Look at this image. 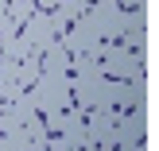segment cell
<instances>
[{"label": "cell", "instance_id": "9c48e42d", "mask_svg": "<svg viewBox=\"0 0 159 151\" xmlns=\"http://www.w3.org/2000/svg\"><path fill=\"white\" fill-rule=\"evenodd\" d=\"M31 16H35V0H8V20L16 27H23Z\"/></svg>", "mask_w": 159, "mask_h": 151}, {"label": "cell", "instance_id": "8992f818", "mask_svg": "<svg viewBox=\"0 0 159 151\" xmlns=\"http://www.w3.org/2000/svg\"><path fill=\"white\" fill-rule=\"evenodd\" d=\"M70 78H105V66L93 54H74L70 58Z\"/></svg>", "mask_w": 159, "mask_h": 151}, {"label": "cell", "instance_id": "ac0fdd59", "mask_svg": "<svg viewBox=\"0 0 159 151\" xmlns=\"http://www.w3.org/2000/svg\"><path fill=\"white\" fill-rule=\"evenodd\" d=\"M0 4H8V0H0Z\"/></svg>", "mask_w": 159, "mask_h": 151}, {"label": "cell", "instance_id": "5b68a950", "mask_svg": "<svg viewBox=\"0 0 159 151\" xmlns=\"http://www.w3.org/2000/svg\"><path fill=\"white\" fill-rule=\"evenodd\" d=\"M39 66H43V74H54V78H70V54L62 51L58 43H54V47H47V51H43Z\"/></svg>", "mask_w": 159, "mask_h": 151}, {"label": "cell", "instance_id": "277c9868", "mask_svg": "<svg viewBox=\"0 0 159 151\" xmlns=\"http://www.w3.org/2000/svg\"><path fill=\"white\" fill-rule=\"evenodd\" d=\"M20 39H27L39 54H43L47 47H54V43H58V35H54V20H51V12H39V8H35V16L20 27Z\"/></svg>", "mask_w": 159, "mask_h": 151}, {"label": "cell", "instance_id": "5bb4252c", "mask_svg": "<svg viewBox=\"0 0 159 151\" xmlns=\"http://www.w3.org/2000/svg\"><path fill=\"white\" fill-rule=\"evenodd\" d=\"M16 66H20V62H12L8 54H0V82H16Z\"/></svg>", "mask_w": 159, "mask_h": 151}, {"label": "cell", "instance_id": "4fadbf2b", "mask_svg": "<svg viewBox=\"0 0 159 151\" xmlns=\"http://www.w3.org/2000/svg\"><path fill=\"white\" fill-rule=\"evenodd\" d=\"M20 93H23V85H20V82H0V101H4V105H12Z\"/></svg>", "mask_w": 159, "mask_h": 151}, {"label": "cell", "instance_id": "9a60e30c", "mask_svg": "<svg viewBox=\"0 0 159 151\" xmlns=\"http://www.w3.org/2000/svg\"><path fill=\"white\" fill-rule=\"evenodd\" d=\"M113 151H148V147H144V144H116Z\"/></svg>", "mask_w": 159, "mask_h": 151}, {"label": "cell", "instance_id": "7a4b0ae2", "mask_svg": "<svg viewBox=\"0 0 159 151\" xmlns=\"http://www.w3.org/2000/svg\"><path fill=\"white\" fill-rule=\"evenodd\" d=\"M101 66H105V78H116V82H128V78L144 74V58L132 54V51H124L120 43H105Z\"/></svg>", "mask_w": 159, "mask_h": 151}, {"label": "cell", "instance_id": "3957f363", "mask_svg": "<svg viewBox=\"0 0 159 151\" xmlns=\"http://www.w3.org/2000/svg\"><path fill=\"white\" fill-rule=\"evenodd\" d=\"M148 136V109H132V113H120V120L109 132V144H144Z\"/></svg>", "mask_w": 159, "mask_h": 151}, {"label": "cell", "instance_id": "8fae6325", "mask_svg": "<svg viewBox=\"0 0 159 151\" xmlns=\"http://www.w3.org/2000/svg\"><path fill=\"white\" fill-rule=\"evenodd\" d=\"M116 43L124 47V51H132V54H140V58H148V43H144V31H124Z\"/></svg>", "mask_w": 159, "mask_h": 151}, {"label": "cell", "instance_id": "7c38bea8", "mask_svg": "<svg viewBox=\"0 0 159 151\" xmlns=\"http://www.w3.org/2000/svg\"><path fill=\"white\" fill-rule=\"evenodd\" d=\"M23 132H27L31 140H47V136H51V132H47V124H43V116H39V113L23 120Z\"/></svg>", "mask_w": 159, "mask_h": 151}, {"label": "cell", "instance_id": "52a82bcc", "mask_svg": "<svg viewBox=\"0 0 159 151\" xmlns=\"http://www.w3.org/2000/svg\"><path fill=\"white\" fill-rule=\"evenodd\" d=\"M85 8H89V0H58V4L51 8V16H54L58 23H66V27H70L78 16H85Z\"/></svg>", "mask_w": 159, "mask_h": 151}, {"label": "cell", "instance_id": "6da1fadb", "mask_svg": "<svg viewBox=\"0 0 159 151\" xmlns=\"http://www.w3.org/2000/svg\"><path fill=\"white\" fill-rule=\"evenodd\" d=\"M27 97H31V109L39 116L51 113V109H70L74 97H70V78H54V74H39L35 85H27Z\"/></svg>", "mask_w": 159, "mask_h": 151}, {"label": "cell", "instance_id": "2e32d148", "mask_svg": "<svg viewBox=\"0 0 159 151\" xmlns=\"http://www.w3.org/2000/svg\"><path fill=\"white\" fill-rule=\"evenodd\" d=\"M116 4H120V12H124V8H144L148 0H116Z\"/></svg>", "mask_w": 159, "mask_h": 151}, {"label": "cell", "instance_id": "e0dca14e", "mask_svg": "<svg viewBox=\"0 0 159 151\" xmlns=\"http://www.w3.org/2000/svg\"><path fill=\"white\" fill-rule=\"evenodd\" d=\"M54 4H58V0H35V8H39V12H51Z\"/></svg>", "mask_w": 159, "mask_h": 151}, {"label": "cell", "instance_id": "ba28073f", "mask_svg": "<svg viewBox=\"0 0 159 151\" xmlns=\"http://www.w3.org/2000/svg\"><path fill=\"white\" fill-rule=\"evenodd\" d=\"M116 23H120V35L124 31H148V4L144 8H124Z\"/></svg>", "mask_w": 159, "mask_h": 151}, {"label": "cell", "instance_id": "30bf717a", "mask_svg": "<svg viewBox=\"0 0 159 151\" xmlns=\"http://www.w3.org/2000/svg\"><path fill=\"white\" fill-rule=\"evenodd\" d=\"M39 74H43V66H39V58H23L20 66H16V82L27 89V85H35L39 82Z\"/></svg>", "mask_w": 159, "mask_h": 151}]
</instances>
